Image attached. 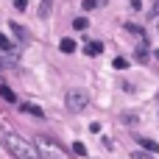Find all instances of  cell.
<instances>
[{
    "label": "cell",
    "mask_w": 159,
    "mask_h": 159,
    "mask_svg": "<svg viewBox=\"0 0 159 159\" xmlns=\"http://www.w3.org/2000/svg\"><path fill=\"white\" fill-rule=\"evenodd\" d=\"M0 98H3V101H8V103H14V101H17V95H14L8 87H0Z\"/></svg>",
    "instance_id": "cell-10"
},
{
    "label": "cell",
    "mask_w": 159,
    "mask_h": 159,
    "mask_svg": "<svg viewBox=\"0 0 159 159\" xmlns=\"http://www.w3.org/2000/svg\"><path fill=\"white\" fill-rule=\"evenodd\" d=\"M87 103H89V92H87V89H81V87L67 89V95H64V106H67L70 112H84Z\"/></svg>",
    "instance_id": "cell-3"
},
{
    "label": "cell",
    "mask_w": 159,
    "mask_h": 159,
    "mask_svg": "<svg viewBox=\"0 0 159 159\" xmlns=\"http://www.w3.org/2000/svg\"><path fill=\"white\" fill-rule=\"evenodd\" d=\"M20 112H25V115H34V117H42L45 112L39 109V106H34V103H20Z\"/></svg>",
    "instance_id": "cell-4"
},
{
    "label": "cell",
    "mask_w": 159,
    "mask_h": 159,
    "mask_svg": "<svg viewBox=\"0 0 159 159\" xmlns=\"http://www.w3.org/2000/svg\"><path fill=\"white\" fill-rule=\"evenodd\" d=\"M84 50H87V56H98V53L103 50V45H101V42H87Z\"/></svg>",
    "instance_id": "cell-7"
},
{
    "label": "cell",
    "mask_w": 159,
    "mask_h": 159,
    "mask_svg": "<svg viewBox=\"0 0 159 159\" xmlns=\"http://www.w3.org/2000/svg\"><path fill=\"white\" fill-rule=\"evenodd\" d=\"M3 145L8 148V154L14 159H42L39 148H34L28 140L17 137V134H3Z\"/></svg>",
    "instance_id": "cell-1"
},
{
    "label": "cell",
    "mask_w": 159,
    "mask_h": 159,
    "mask_svg": "<svg viewBox=\"0 0 159 159\" xmlns=\"http://www.w3.org/2000/svg\"><path fill=\"white\" fill-rule=\"evenodd\" d=\"M14 8H17V11H25V8H28V0H14Z\"/></svg>",
    "instance_id": "cell-15"
},
{
    "label": "cell",
    "mask_w": 159,
    "mask_h": 159,
    "mask_svg": "<svg viewBox=\"0 0 159 159\" xmlns=\"http://www.w3.org/2000/svg\"><path fill=\"white\" fill-rule=\"evenodd\" d=\"M73 151H75L78 157H87V145H84V143H73Z\"/></svg>",
    "instance_id": "cell-13"
},
{
    "label": "cell",
    "mask_w": 159,
    "mask_h": 159,
    "mask_svg": "<svg viewBox=\"0 0 159 159\" xmlns=\"http://www.w3.org/2000/svg\"><path fill=\"white\" fill-rule=\"evenodd\" d=\"M101 6H106V0H81L84 11H92V8H101Z\"/></svg>",
    "instance_id": "cell-8"
},
{
    "label": "cell",
    "mask_w": 159,
    "mask_h": 159,
    "mask_svg": "<svg viewBox=\"0 0 159 159\" xmlns=\"http://www.w3.org/2000/svg\"><path fill=\"white\" fill-rule=\"evenodd\" d=\"M126 67H129L126 59H115V70H126Z\"/></svg>",
    "instance_id": "cell-14"
},
{
    "label": "cell",
    "mask_w": 159,
    "mask_h": 159,
    "mask_svg": "<svg viewBox=\"0 0 159 159\" xmlns=\"http://www.w3.org/2000/svg\"><path fill=\"white\" fill-rule=\"evenodd\" d=\"M131 159H154V157H148L145 151H134V154H131Z\"/></svg>",
    "instance_id": "cell-16"
},
{
    "label": "cell",
    "mask_w": 159,
    "mask_h": 159,
    "mask_svg": "<svg viewBox=\"0 0 159 159\" xmlns=\"http://www.w3.org/2000/svg\"><path fill=\"white\" fill-rule=\"evenodd\" d=\"M87 25H89V22H87V17H78V20H73V28H75V31H84Z\"/></svg>",
    "instance_id": "cell-12"
},
{
    "label": "cell",
    "mask_w": 159,
    "mask_h": 159,
    "mask_svg": "<svg viewBox=\"0 0 159 159\" xmlns=\"http://www.w3.org/2000/svg\"><path fill=\"white\" fill-rule=\"evenodd\" d=\"M137 140H140V145H143L145 151H151V154H157V151H159V143H157V140H148V137H137Z\"/></svg>",
    "instance_id": "cell-5"
},
{
    "label": "cell",
    "mask_w": 159,
    "mask_h": 159,
    "mask_svg": "<svg viewBox=\"0 0 159 159\" xmlns=\"http://www.w3.org/2000/svg\"><path fill=\"white\" fill-rule=\"evenodd\" d=\"M53 3H56V0H39V17H50Z\"/></svg>",
    "instance_id": "cell-6"
},
{
    "label": "cell",
    "mask_w": 159,
    "mask_h": 159,
    "mask_svg": "<svg viewBox=\"0 0 159 159\" xmlns=\"http://www.w3.org/2000/svg\"><path fill=\"white\" fill-rule=\"evenodd\" d=\"M59 50H61V53H73V50H75V42H73V39H61V42H59Z\"/></svg>",
    "instance_id": "cell-9"
},
{
    "label": "cell",
    "mask_w": 159,
    "mask_h": 159,
    "mask_svg": "<svg viewBox=\"0 0 159 159\" xmlns=\"http://www.w3.org/2000/svg\"><path fill=\"white\" fill-rule=\"evenodd\" d=\"M143 6V0H131V8H140Z\"/></svg>",
    "instance_id": "cell-17"
},
{
    "label": "cell",
    "mask_w": 159,
    "mask_h": 159,
    "mask_svg": "<svg viewBox=\"0 0 159 159\" xmlns=\"http://www.w3.org/2000/svg\"><path fill=\"white\" fill-rule=\"evenodd\" d=\"M36 148H39L42 159H67L64 145H59V143H56L53 137H48V134H39V140H36Z\"/></svg>",
    "instance_id": "cell-2"
},
{
    "label": "cell",
    "mask_w": 159,
    "mask_h": 159,
    "mask_svg": "<svg viewBox=\"0 0 159 159\" xmlns=\"http://www.w3.org/2000/svg\"><path fill=\"white\" fill-rule=\"evenodd\" d=\"M0 50H3V53H11V50H14L11 39H8V36H3V34H0Z\"/></svg>",
    "instance_id": "cell-11"
}]
</instances>
